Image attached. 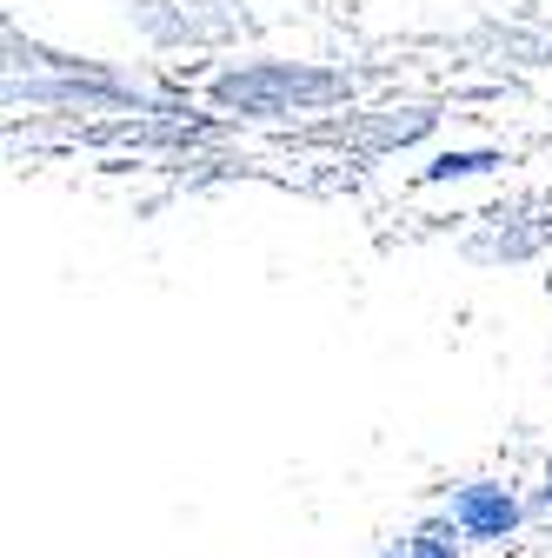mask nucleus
<instances>
[{
	"label": "nucleus",
	"mask_w": 552,
	"mask_h": 558,
	"mask_svg": "<svg viewBox=\"0 0 552 558\" xmlns=\"http://www.w3.org/2000/svg\"><path fill=\"white\" fill-rule=\"evenodd\" d=\"M513 519H519V506H513L506 493H493V485H472V493L459 499V525H466L472 538H500Z\"/></svg>",
	"instance_id": "obj_1"
},
{
	"label": "nucleus",
	"mask_w": 552,
	"mask_h": 558,
	"mask_svg": "<svg viewBox=\"0 0 552 558\" xmlns=\"http://www.w3.org/2000/svg\"><path fill=\"white\" fill-rule=\"evenodd\" d=\"M479 167H493V154H446L433 173H479Z\"/></svg>",
	"instance_id": "obj_2"
},
{
	"label": "nucleus",
	"mask_w": 552,
	"mask_h": 558,
	"mask_svg": "<svg viewBox=\"0 0 552 558\" xmlns=\"http://www.w3.org/2000/svg\"><path fill=\"white\" fill-rule=\"evenodd\" d=\"M412 558H453V551H446L440 538H420V551H412Z\"/></svg>",
	"instance_id": "obj_3"
},
{
	"label": "nucleus",
	"mask_w": 552,
	"mask_h": 558,
	"mask_svg": "<svg viewBox=\"0 0 552 558\" xmlns=\"http://www.w3.org/2000/svg\"><path fill=\"white\" fill-rule=\"evenodd\" d=\"M545 506H552V493H545Z\"/></svg>",
	"instance_id": "obj_4"
}]
</instances>
